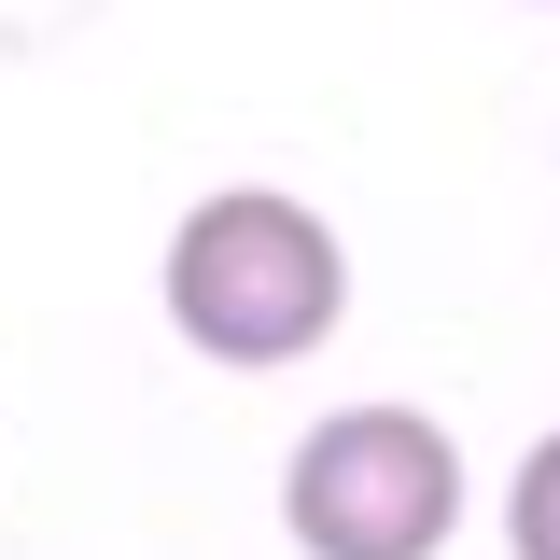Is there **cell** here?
I'll return each instance as SVG.
<instances>
[{
  "mask_svg": "<svg viewBox=\"0 0 560 560\" xmlns=\"http://www.w3.org/2000/svg\"><path fill=\"white\" fill-rule=\"evenodd\" d=\"M168 323L183 350L210 364H238V378H267V364H308V350L350 323V253L337 224L308 197H280V183H224L168 224Z\"/></svg>",
  "mask_w": 560,
  "mask_h": 560,
  "instance_id": "1",
  "label": "cell"
},
{
  "mask_svg": "<svg viewBox=\"0 0 560 560\" xmlns=\"http://www.w3.org/2000/svg\"><path fill=\"white\" fill-rule=\"evenodd\" d=\"M280 533L308 560H434L463 533V448L420 407H337L280 463Z\"/></svg>",
  "mask_w": 560,
  "mask_h": 560,
  "instance_id": "2",
  "label": "cell"
},
{
  "mask_svg": "<svg viewBox=\"0 0 560 560\" xmlns=\"http://www.w3.org/2000/svg\"><path fill=\"white\" fill-rule=\"evenodd\" d=\"M504 560H560V434H533L504 477Z\"/></svg>",
  "mask_w": 560,
  "mask_h": 560,
  "instance_id": "3",
  "label": "cell"
}]
</instances>
